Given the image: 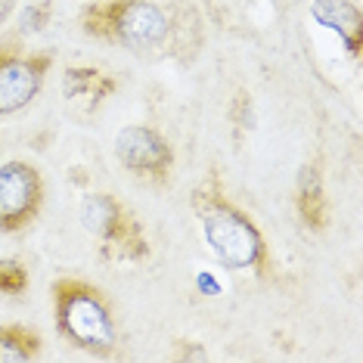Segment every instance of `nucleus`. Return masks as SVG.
<instances>
[{"instance_id": "1", "label": "nucleus", "mask_w": 363, "mask_h": 363, "mask_svg": "<svg viewBox=\"0 0 363 363\" xmlns=\"http://www.w3.org/2000/svg\"><path fill=\"white\" fill-rule=\"evenodd\" d=\"M87 38L140 60L171 56L189 65L202 50V16L193 0H87L78 13Z\"/></svg>"}, {"instance_id": "2", "label": "nucleus", "mask_w": 363, "mask_h": 363, "mask_svg": "<svg viewBox=\"0 0 363 363\" xmlns=\"http://www.w3.org/2000/svg\"><path fill=\"white\" fill-rule=\"evenodd\" d=\"M189 205L199 214L202 236L220 267L233 270V274L245 270V274L255 277H267L270 270L267 239H264L252 214L236 199H230L218 171L205 174V180L189 196Z\"/></svg>"}, {"instance_id": "3", "label": "nucleus", "mask_w": 363, "mask_h": 363, "mask_svg": "<svg viewBox=\"0 0 363 363\" xmlns=\"http://www.w3.org/2000/svg\"><path fill=\"white\" fill-rule=\"evenodd\" d=\"M53 323L62 342L90 354V357H115L121 348V329L112 298L96 283L81 277H56L50 286Z\"/></svg>"}, {"instance_id": "4", "label": "nucleus", "mask_w": 363, "mask_h": 363, "mask_svg": "<svg viewBox=\"0 0 363 363\" xmlns=\"http://www.w3.org/2000/svg\"><path fill=\"white\" fill-rule=\"evenodd\" d=\"M81 227L100 242L103 264H140L152 255L143 220L112 193L94 189L81 199Z\"/></svg>"}, {"instance_id": "5", "label": "nucleus", "mask_w": 363, "mask_h": 363, "mask_svg": "<svg viewBox=\"0 0 363 363\" xmlns=\"http://www.w3.org/2000/svg\"><path fill=\"white\" fill-rule=\"evenodd\" d=\"M53 62V50H31L19 31L0 38V121L26 112L38 100Z\"/></svg>"}, {"instance_id": "6", "label": "nucleus", "mask_w": 363, "mask_h": 363, "mask_svg": "<svg viewBox=\"0 0 363 363\" xmlns=\"http://www.w3.org/2000/svg\"><path fill=\"white\" fill-rule=\"evenodd\" d=\"M47 199V184L38 164L10 159L0 164V233L26 236L38 224Z\"/></svg>"}, {"instance_id": "7", "label": "nucleus", "mask_w": 363, "mask_h": 363, "mask_svg": "<svg viewBox=\"0 0 363 363\" xmlns=\"http://www.w3.org/2000/svg\"><path fill=\"white\" fill-rule=\"evenodd\" d=\"M115 159L140 184L164 189L174 177V146L152 125H128L115 134Z\"/></svg>"}, {"instance_id": "8", "label": "nucleus", "mask_w": 363, "mask_h": 363, "mask_svg": "<svg viewBox=\"0 0 363 363\" xmlns=\"http://www.w3.org/2000/svg\"><path fill=\"white\" fill-rule=\"evenodd\" d=\"M118 75L100 69V65L75 62L62 69V100L75 106L81 115H96L106 103L118 94Z\"/></svg>"}, {"instance_id": "9", "label": "nucleus", "mask_w": 363, "mask_h": 363, "mask_svg": "<svg viewBox=\"0 0 363 363\" xmlns=\"http://www.w3.org/2000/svg\"><path fill=\"white\" fill-rule=\"evenodd\" d=\"M292 202H295V211H298L308 233H326L329 220H333V205H329L323 159H311L298 168Z\"/></svg>"}, {"instance_id": "10", "label": "nucleus", "mask_w": 363, "mask_h": 363, "mask_svg": "<svg viewBox=\"0 0 363 363\" xmlns=\"http://www.w3.org/2000/svg\"><path fill=\"white\" fill-rule=\"evenodd\" d=\"M311 16L317 26L335 31L342 38L345 50L357 60L360 44H363V13H360L357 0H313Z\"/></svg>"}, {"instance_id": "11", "label": "nucleus", "mask_w": 363, "mask_h": 363, "mask_svg": "<svg viewBox=\"0 0 363 363\" xmlns=\"http://www.w3.org/2000/svg\"><path fill=\"white\" fill-rule=\"evenodd\" d=\"M44 354V338L26 323L0 326V363H31Z\"/></svg>"}, {"instance_id": "12", "label": "nucleus", "mask_w": 363, "mask_h": 363, "mask_svg": "<svg viewBox=\"0 0 363 363\" xmlns=\"http://www.w3.org/2000/svg\"><path fill=\"white\" fill-rule=\"evenodd\" d=\"M31 286L28 264L22 258H0V295L16 298V295H26Z\"/></svg>"}, {"instance_id": "13", "label": "nucleus", "mask_w": 363, "mask_h": 363, "mask_svg": "<svg viewBox=\"0 0 363 363\" xmlns=\"http://www.w3.org/2000/svg\"><path fill=\"white\" fill-rule=\"evenodd\" d=\"M50 19H53V0H35V4H28L26 10L19 13V26H16V31H19L22 38L40 35V31L50 26Z\"/></svg>"}, {"instance_id": "14", "label": "nucleus", "mask_w": 363, "mask_h": 363, "mask_svg": "<svg viewBox=\"0 0 363 363\" xmlns=\"http://www.w3.org/2000/svg\"><path fill=\"white\" fill-rule=\"evenodd\" d=\"M230 125H233V137H236V146L242 140L245 130L255 128V109H252V96L245 90H236L233 103H230Z\"/></svg>"}, {"instance_id": "15", "label": "nucleus", "mask_w": 363, "mask_h": 363, "mask_svg": "<svg viewBox=\"0 0 363 363\" xmlns=\"http://www.w3.org/2000/svg\"><path fill=\"white\" fill-rule=\"evenodd\" d=\"M193 283H196V292L205 295V298H218L220 295V283L211 270H199V274L193 277Z\"/></svg>"}, {"instance_id": "16", "label": "nucleus", "mask_w": 363, "mask_h": 363, "mask_svg": "<svg viewBox=\"0 0 363 363\" xmlns=\"http://www.w3.org/2000/svg\"><path fill=\"white\" fill-rule=\"evenodd\" d=\"M19 0H0V26H6V19H13Z\"/></svg>"}, {"instance_id": "17", "label": "nucleus", "mask_w": 363, "mask_h": 363, "mask_svg": "<svg viewBox=\"0 0 363 363\" xmlns=\"http://www.w3.org/2000/svg\"><path fill=\"white\" fill-rule=\"evenodd\" d=\"M72 177H75V184H78L81 189H87V174H84V171H75Z\"/></svg>"}]
</instances>
